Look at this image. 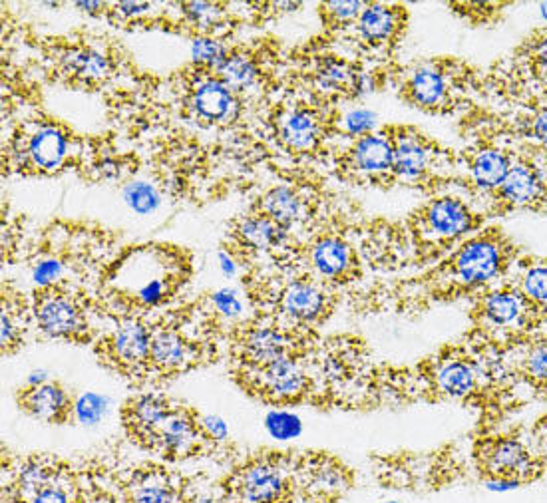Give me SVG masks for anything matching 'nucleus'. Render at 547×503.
<instances>
[{"label": "nucleus", "mask_w": 547, "mask_h": 503, "mask_svg": "<svg viewBox=\"0 0 547 503\" xmlns=\"http://www.w3.org/2000/svg\"><path fill=\"white\" fill-rule=\"evenodd\" d=\"M46 56L54 80L72 90H102L118 68L116 48L90 36L54 38Z\"/></svg>", "instance_id": "1"}, {"label": "nucleus", "mask_w": 547, "mask_h": 503, "mask_svg": "<svg viewBox=\"0 0 547 503\" xmlns=\"http://www.w3.org/2000/svg\"><path fill=\"white\" fill-rule=\"evenodd\" d=\"M76 138L56 120H34L20 126L10 138L8 166L24 175H54L70 164Z\"/></svg>", "instance_id": "2"}, {"label": "nucleus", "mask_w": 547, "mask_h": 503, "mask_svg": "<svg viewBox=\"0 0 547 503\" xmlns=\"http://www.w3.org/2000/svg\"><path fill=\"white\" fill-rule=\"evenodd\" d=\"M180 74L185 118L203 128H229L243 112V100L215 72L189 64Z\"/></svg>", "instance_id": "3"}, {"label": "nucleus", "mask_w": 547, "mask_h": 503, "mask_svg": "<svg viewBox=\"0 0 547 503\" xmlns=\"http://www.w3.org/2000/svg\"><path fill=\"white\" fill-rule=\"evenodd\" d=\"M271 122L277 146L291 156L315 154L335 124L323 104L317 102L281 104Z\"/></svg>", "instance_id": "4"}, {"label": "nucleus", "mask_w": 547, "mask_h": 503, "mask_svg": "<svg viewBox=\"0 0 547 503\" xmlns=\"http://www.w3.org/2000/svg\"><path fill=\"white\" fill-rule=\"evenodd\" d=\"M303 78L313 102L323 106L341 98H357L374 88V76H370V72H363L357 64L335 54L309 58Z\"/></svg>", "instance_id": "5"}, {"label": "nucleus", "mask_w": 547, "mask_h": 503, "mask_svg": "<svg viewBox=\"0 0 547 503\" xmlns=\"http://www.w3.org/2000/svg\"><path fill=\"white\" fill-rule=\"evenodd\" d=\"M32 313L38 329L50 338L78 340L88 331V317L82 303L60 285L38 289Z\"/></svg>", "instance_id": "6"}, {"label": "nucleus", "mask_w": 547, "mask_h": 503, "mask_svg": "<svg viewBox=\"0 0 547 503\" xmlns=\"http://www.w3.org/2000/svg\"><path fill=\"white\" fill-rule=\"evenodd\" d=\"M343 177L357 183H386L394 179V142L390 130L357 138L341 156Z\"/></svg>", "instance_id": "7"}, {"label": "nucleus", "mask_w": 547, "mask_h": 503, "mask_svg": "<svg viewBox=\"0 0 547 503\" xmlns=\"http://www.w3.org/2000/svg\"><path fill=\"white\" fill-rule=\"evenodd\" d=\"M245 376L253 390L271 402H293L307 390V374L293 354L257 368H245Z\"/></svg>", "instance_id": "8"}, {"label": "nucleus", "mask_w": 547, "mask_h": 503, "mask_svg": "<svg viewBox=\"0 0 547 503\" xmlns=\"http://www.w3.org/2000/svg\"><path fill=\"white\" fill-rule=\"evenodd\" d=\"M229 257L277 253V249H287L289 233L269 221L267 217L249 211L237 217L227 233Z\"/></svg>", "instance_id": "9"}, {"label": "nucleus", "mask_w": 547, "mask_h": 503, "mask_svg": "<svg viewBox=\"0 0 547 503\" xmlns=\"http://www.w3.org/2000/svg\"><path fill=\"white\" fill-rule=\"evenodd\" d=\"M402 98L424 112H442L452 100V74L444 62L416 66L402 84Z\"/></svg>", "instance_id": "10"}, {"label": "nucleus", "mask_w": 547, "mask_h": 503, "mask_svg": "<svg viewBox=\"0 0 547 503\" xmlns=\"http://www.w3.org/2000/svg\"><path fill=\"white\" fill-rule=\"evenodd\" d=\"M150 346L152 331L138 319H126L106 338L102 350L118 370L138 376L150 368Z\"/></svg>", "instance_id": "11"}, {"label": "nucleus", "mask_w": 547, "mask_h": 503, "mask_svg": "<svg viewBox=\"0 0 547 503\" xmlns=\"http://www.w3.org/2000/svg\"><path fill=\"white\" fill-rule=\"evenodd\" d=\"M418 223L424 239L440 243L468 233L474 215L464 201L456 197H438L420 209Z\"/></svg>", "instance_id": "12"}, {"label": "nucleus", "mask_w": 547, "mask_h": 503, "mask_svg": "<svg viewBox=\"0 0 547 503\" xmlns=\"http://www.w3.org/2000/svg\"><path fill=\"white\" fill-rule=\"evenodd\" d=\"M281 315L293 325H313L321 321L329 309V297L325 289L307 277L293 279L279 295Z\"/></svg>", "instance_id": "13"}, {"label": "nucleus", "mask_w": 547, "mask_h": 503, "mask_svg": "<svg viewBox=\"0 0 547 503\" xmlns=\"http://www.w3.org/2000/svg\"><path fill=\"white\" fill-rule=\"evenodd\" d=\"M404 10L406 8L396 4L366 2L361 16L353 24V30L357 32V38L368 48H388L400 38L404 30Z\"/></svg>", "instance_id": "14"}, {"label": "nucleus", "mask_w": 547, "mask_h": 503, "mask_svg": "<svg viewBox=\"0 0 547 503\" xmlns=\"http://www.w3.org/2000/svg\"><path fill=\"white\" fill-rule=\"evenodd\" d=\"M454 275L468 287H480L492 281L502 267V251L492 239H472L454 257Z\"/></svg>", "instance_id": "15"}, {"label": "nucleus", "mask_w": 547, "mask_h": 503, "mask_svg": "<svg viewBox=\"0 0 547 503\" xmlns=\"http://www.w3.org/2000/svg\"><path fill=\"white\" fill-rule=\"evenodd\" d=\"M174 402L162 394H140L126 402L122 418L132 438L152 448L164 420L174 410Z\"/></svg>", "instance_id": "16"}, {"label": "nucleus", "mask_w": 547, "mask_h": 503, "mask_svg": "<svg viewBox=\"0 0 547 503\" xmlns=\"http://www.w3.org/2000/svg\"><path fill=\"white\" fill-rule=\"evenodd\" d=\"M18 404L28 416L48 424H64L74 414L70 394L56 380L26 386L18 394Z\"/></svg>", "instance_id": "17"}, {"label": "nucleus", "mask_w": 547, "mask_h": 503, "mask_svg": "<svg viewBox=\"0 0 547 503\" xmlns=\"http://www.w3.org/2000/svg\"><path fill=\"white\" fill-rule=\"evenodd\" d=\"M394 179L416 183L430 173L432 144L410 128H392Z\"/></svg>", "instance_id": "18"}, {"label": "nucleus", "mask_w": 547, "mask_h": 503, "mask_svg": "<svg viewBox=\"0 0 547 503\" xmlns=\"http://www.w3.org/2000/svg\"><path fill=\"white\" fill-rule=\"evenodd\" d=\"M201 436H205L201 430V420H197L189 408L176 404L160 426L152 450H158L168 458H183L197 448Z\"/></svg>", "instance_id": "19"}, {"label": "nucleus", "mask_w": 547, "mask_h": 503, "mask_svg": "<svg viewBox=\"0 0 547 503\" xmlns=\"http://www.w3.org/2000/svg\"><path fill=\"white\" fill-rule=\"evenodd\" d=\"M251 211L267 217L287 233L309 217V201L291 185H275L267 189L251 207Z\"/></svg>", "instance_id": "20"}, {"label": "nucleus", "mask_w": 547, "mask_h": 503, "mask_svg": "<svg viewBox=\"0 0 547 503\" xmlns=\"http://www.w3.org/2000/svg\"><path fill=\"white\" fill-rule=\"evenodd\" d=\"M307 261L321 279L343 281L355 271L357 255L345 239L321 235L307 247Z\"/></svg>", "instance_id": "21"}, {"label": "nucleus", "mask_w": 547, "mask_h": 503, "mask_svg": "<svg viewBox=\"0 0 547 503\" xmlns=\"http://www.w3.org/2000/svg\"><path fill=\"white\" fill-rule=\"evenodd\" d=\"M239 350L245 368H257L275 358L293 354V338L277 325L261 323L243 333Z\"/></svg>", "instance_id": "22"}, {"label": "nucleus", "mask_w": 547, "mask_h": 503, "mask_svg": "<svg viewBox=\"0 0 547 503\" xmlns=\"http://www.w3.org/2000/svg\"><path fill=\"white\" fill-rule=\"evenodd\" d=\"M287 490V478L279 464L257 460L249 464L237 484L239 498L245 503H277Z\"/></svg>", "instance_id": "23"}, {"label": "nucleus", "mask_w": 547, "mask_h": 503, "mask_svg": "<svg viewBox=\"0 0 547 503\" xmlns=\"http://www.w3.org/2000/svg\"><path fill=\"white\" fill-rule=\"evenodd\" d=\"M215 74L245 102V94L255 92L263 82V62L259 54L247 46H229V52Z\"/></svg>", "instance_id": "24"}, {"label": "nucleus", "mask_w": 547, "mask_h": 503, "mask_svg": "<svg viewBox=\"0 0 547 503\" xmlns=\"http://www.w3.org/2000/svg\"><path fill=\"white\" fill-rule=\"evenodd\" d=\"M197 360V348L176 329L152 331L150 346V368L174 374L187 370Z\"/></svg>", "instance_id": "25"}, {"label": "nucleus", "mask_w": 547, "mask_h": 503, "mask_svg": "<svg viewBox=\"0 0 547 503\" xmlns=\"http://www.w3.org/2000/svg\"><path fill=\"white\" fill-rule=\"evenodd\" d=\"M182 26L187 32L197 36H213L221 38V34L229 32L233 24V14L229 4L223 2H180Z\"/></svg>", "instance_id": "26"}, {"label": "nucleus", "mask_w": 547, "mask_h": 503, "mask_svg": "<svg viewBox=\"0 0 547 503\" xmlns=\"http://www.w3.org/2000/svg\"><path fill=\"white\" fill-rule=\"evenodd\" d=\"M484 462L490 476H504V478H514L520 482L532 470L530 450L520 440H514V438L496 440L488 448Z\"/></svg>", "instance_id": "27"}, {"label": "nucleus", "mask_w": 547, "mask_h": 503, "mask_svg": "<svg viewBox=\"0 0 547 503\" xmlns=\"http://www.w3.org/2000/svg\"><path fill=\"white\" fill-rule=\"evenodd\" d=\"M526 299L518 291H496L484 299L482 313L488 325L496 329H508L520 325L526 317Z\"/></svg>", "instance_id": "28"}, {"label": "nucleus", "mask_w": 547, "mask_h": 503, "mask_svg": "<svg viewBox=\"0 0 547 503\" xmlns=\"http://www.w3.org/2000/svg\"><path fill=\"white\" fill-rule=\"evenodd\" d=\"M504 201L512 205H530L536 201L544 189L540 171L530 164H514L504 183L498 187Z\"/></svg>", "instance_id": "29"}, {"label": "nucleus", "mask_w": 547, "mask_h": 503, "mask_svg": "<svg viewBox=\"0 0 547 503\" xmlns=\"http://www.w3.org/2000/svg\"><path fill=\"white\" fill-rule=\"evenodd\" d=\"M478 372L472 362L464 358H448L436 370L438 388L450 398H466L474 392Z\"/></svg>", "instance_id": "30"}, {"label": "nucleus", "mask_w": 547, "mask_h": 503, "mask_svg": "<svg viewBox=\"0 0 547 503\" xmlns=\"http://www.w3.org/2000/svg\"><path fill=\"white\" fill-rule=\"evenodd\" d=\"M130 503H182V494L162 472H146L134 482Z\"/></svg>", "instance_id": "31"}, {"label": "nucleus", "mask_w": 547, "mask_h": 503, "mask_svg": "<svg viewBox=\"0 0 547 503\" xmlns=\"http://www.w3.org/2000/svg\"><path fill=\"white\" fill-rule=\"evenodd\" d=\"M512 168L510 158L500 150H482L472 160V179L480 189H498Z\"/></svg>", "instance_id": "32"}, {"label": "nucleus", "mask_w": 547, "mask_h": 503, "mask_svg": "<svg viewBox=\"0 0 547 503\" xmlns=\"http://www.w3.org/2000/svg\"><path fill=\"white\" fill-rule=\"evenodd\" d=\"M307 484L323 496H333L341 494L349 486V478L347 472L335 460L319 458L313 460L307 468Z\"/></svg>", "instance_id": "33"}, {"label": "nucleus", "mask_w": 547, "mask_h": 503, "mask_svg": "<svg viewBox=\"0 0 547 503\" xmlns=\"http://www.w3.org/2000/svg\"><path fill=\"white\" fill-rule=\"evenodd\" d=\"M227 52L229 46L223 42V38L197 36L191 42V64L215 72L223 64Z\"/></svg>", "instance_id": "34"}, {"label": "nucleus", "mask_w": 547, "mask_h": 503, "mask_svg": "<svg viewBox=\"0 0 547 503\" xmlns=\"http://www.w3.org/2000/svg\"><path fill=\"white\" fill-rule=\"evenodd\" d=\"M12 297L14 295L10 291H6L4 299H2V336H0V342H2V352L4 354H10L18 346L20 336H22V307Z\"/></svg>", "instance_id": "35"}, {"label": "nucleus", "mask_w": 547, "mask_h": 503, "mask_svg": "<svg viewBox=\"0 0 547 503\" xmlns=\"http://www.w3.org/2000/svg\"><path fill=\"white\" fill-rule=\"evenodd\" d=\"M365 4L366 2H325L319 6L321 8L319 12L323 18V24L329 30H345V28H353Z\"/></svg>", "instance_id": "36"}, {"label": "nucleus", "mask_w": 547, "mask_h": 503, "mask_svg": "<svg viewBox=\"0 0 547 503\" xmlns=\"http://www.w3.org/2000/svg\"><path fill=\"white\" fill-rule=\"evenodd\" d=\"M265 428L271 438H275L279 442H287V440H295L301 436L303 422L297 414H293L289 410H271L265 418Z\"/></svg>", "instance_id": "37"}, {"label": "nucleus", "mask_w": 547, "mask_h": 503, "mask_svg": "<svg viewBox=\"0 0 547 503\" xmlns=\"http://www.w3.org/2000/svg\"><path fill=\"white\" fill-rule=\"evenodd\" d=\"M106 412H108V398L94 392H86L74 402V416L84 426L98 424L106 416Z\"/></svg>", "instance_id": "38"}, {"label": "nucleus", "mask_w": 547, "mask_h": 503, "mask_svg": "<svg viewBox=\"0 0 547 503\" xmlns=\"http://www.w3.org/2000/svg\"><path fill=\"white\" fill-rule=\"evenodd\" d=\"M522 295L528 303L547 307V265H534L522 277Z\"/></svg>", "instance_id": "39"}, {"label": "nucleus", "mask_w": 547, "mask_h": 503, "mask_svg": "<svg viewBox=\"0 0 547 503\" xmlns=\"http://www.w3.org/2000/svg\"><path fill=\"white\" fill-rule=\"evenodd\" d=\"M374 124H376V114L370 112V110H365V108H359V110L349 112V114L341 120L339 128H341L347 136H351V138L357 140V138H361V136L372 134Z\"/></svg>", "instance_id": "40"}, {"label": "nucleus", "mask_w": 547, "mask_h": 503, "mask_svg": "<svg viewBox=\"0 0 547 503\" xmlns=\"http://www.w3.org/2000/svg\"><path fill=\"white\" fill-rule=\"evenodd\" d=\"M126 199L140 213H148V211H152L158 205L156 191L150 185H146V183H134V185H130L126 189Z\"/></svg>", "instance_id": "41"}, {"label": "nucleus", "mask_w": 547, "mask_h": 503, "mask_svg": "<svg viewBox=\"0 0 547 503\" xmlns=\"http://www.w3.org/2000/svg\"><path fill=\"white\" fill-rule=\"evenodd\" d=\"M524 364H526V372L530 378H534L536 382L547 384V340L538 342L530 348Z\"/></svg>", "instance_id": "42"}, {"label": "nucleus", "mask_w": 547, "mask_h": 503, "mask_svg": "<svg viewBox=\"0 0 547 503\" xmlns=\"http://www.w3.org/2000/svg\"><path fill=\"white\" fill-rule=\"evenodd\" d=\"M211 303H213L215 311L219 315H223L225 319H237L241 315V311H243V305H241L239 297L233 291H229V289H221V291L213 293L211 295Z\"/></svg>", "instance_id": "43"}, {"label": "nucleus", "mask_w": 547, "mask_h": 503, "mask_svg": "<svg viewBox=\"0 0 547 503\" xmlns=\"http://www.w3.org/2000/svg\"><path fill=\"white\" fill-rule=\"evenodd\" d=\"M26 503H70V498L58 482H52L38 490L30 500H26Z\"/></svg>", "instance_id": "44"}, {"label": "nucleus", "mask_w": 547, "mask_h": 503, "mask_svg": "<svg viewBox=\"0 0 547 503\" xmlns=\"http://www.w3.org/2000/svg\"><path fill=\"white\" fill-rule=\"evenodd\" d=\"M201 430L207 438H211L215 442L227 440V434H229L227 424L219 416H203L201 418Z\"/></svg>", "instance_id": "45"}, {"label": "nucleus", "mask_w": 547, "mask_h": 503, "mask_svg": "<svg viewBox=\"0 0 547 503\" xmlns=\"http://www.w3.org/2000/svg\"><path fill=\"white\" fill-rule=\"evenodd\" d=\"M520 486H522L520 480L504 478V476H490V478L484 480V488H486L490 494H510V492L520 490Z\"/></svg>", "instance_id": "46"}, {"label": "nucleus", "mask_w": 547, "mask_h": 503, "mask_svg": "<svg viewBox=\"0 0 547 503\" xmlns=\"http://www.w3.org/2000/svg\"><path fill=\"white\" fill-rule=\"evenodd\" d=\"M532 134L538 142H542L544 146H547V110L540 112L534 122H532Z\"/></svg>", "instance_id": "47"}, {"label": "nucleus", "mask_w": 547, "mask_h": 503, "mask_svg": "<svg viewBox=\"0 0 547 503\" xmlns=\"http://www.w3.org/2000/svg\"><path fill=\"white\" fill-rule=\"evenodd\" d=\"M534 66H547V34L532 44Z\"/></svg>", "instance_id": "48"}, {"label": "nucleus", "mask_w": 547, "mask_h": 503, "mask_svg": "<svg viewBox=\"0 0 547 503\" xmlns=\"http://www.w3.org/2000/svg\"><path fill=\"white\" fill-rule=\"evenodd\" d=\"M536 72H538V80L547 94V66H536Z\"/></svg>", "instance_id": "49"}, {"label": "nucleus", "mask_w": 547, "mask_h": 503, "mask_svg": "<svg viewBox=\"0 0 547 503\" xmlns=\"http://www.w3.org/2000/svg\"><path fill=\"white\" fill-rule=\"evenodd\" d=\"M540 8H542V16H544V20L547 22V4H542Z\"/></svg>", "instance_id": "50"}, {"label": "nucleus", "mask_w": 547, "mask_h": 503, "mask_svg": "<svg viewBox=\"0 0 547 503\" xmlns=\"http://www.w3.org/2000/svg\"><path fill=\"white\" fill-rule=\"evenodd\" d=\"M199 503H217L215 500H211V498H205V500H201Z\"/></svg>", "instance_id": "51"}, {"label": "nucleus", "mask_w": 547, "mask_h": 503, "mask_svg": "<svg viewBox=\"0 0 547 503\" xmlns=\"http://www.w3.org/2000/svg\"><path fill=\"white\" fill-rule=\"evenodd\" d=\"M378 503H398V502H392V500H390V502H378Z\"/></svg>", "instance_id": "52"}]
</instances>
